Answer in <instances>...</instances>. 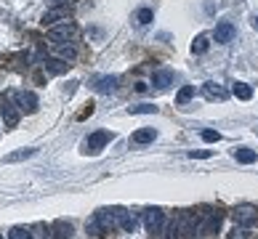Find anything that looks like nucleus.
<instances>
[{
  "mask_svg": "<svg viewBox=\"0 0 258 239\" xmlns=\"http://www.w3.org/2000/svg\"><path fill=\"white\" fill-rule=\"evenodd\" d=\"M120 215H122V207H101L93 213V218L85 223V228H88V234H93V236L109 234L114 226H120Z\"/></svg>",
  "mask_w": 258,
  "mask_h": 239,
  "instance_id": "obj_1",
  "label": "nucleus"
},
{
  "mask_svg": "<svg viewBox=\"0 0 258 239\" xmlns=\"http://www.w3.org/2000/svg\"><path fill=\"white\" fill-rule=\"evenodd\" d=\"M109 141H112V133H109V130H96V133H91V136L83 141V154H91V157L101 154V149L107 146Z\"/></svg>",
  "mask_w": 258,
  "mask_h": 239,
  "instance_id": "obj_2",
  "label": "nucleus"
},
{
  "mask_svg": "<svg viewBox=\"0 0 258 239\" xmlns=\"http://www.w3.org/2000/svg\"><path fill=\"white\" fill-rule=\"evenodd\" d=\"M48 35H51V40H56V43H72L75 35H78V27L64 19V22H59L56 27H51Z\"/></svg>",
  "mask_w": 258,
  "mask_h": 239,
  "instance_id": "obj_3",
  "label": "nucleus"
},
{
  "mask_svg": "<svg viewBox=\"0 0 258 239\" xmlns=\"http://www.w3.org/2000/svg\"><path fill=\"white\" fill-rule=\"evenodd\" d=\"M11 96H14V104H16L22 112H27V114L37 112V96H35L32 91H14Z\"/></svg>",
  "mask_w": 258,
  "mask_h": 239,
  "instance_id": "obj_4",
  "label": "nucleus"
},
{
  "mask_svg": "<svg viewBox=\"0 0 258 239\" xmlns=\"http://www.w3.org/2000/svg\"><path fill=\"white\" fill-rule=\"evenodd\" d=\"M144 226H147V231L149 234H157L162 226H165V215H162V210L160 207H149L144 210Z\"/></svg>",
  "mask_w": 258,
  "mask_h": 239,
  "instance_id": "obj_5",
  "label": "nucleus"
},
{
  "mask_svg": "<svg viewBox=\"0 0 258 239\" xmlns=\"http://www.w3.org/2000/svg\"><path fill=\"white\" fill-rule=\"evenodd\" d=\"M19 109L16 104H11V101H3L0 104V114H3V128L6 130H11V128H16L19 125Z\"/></svg>",
  "mask_w": 258,
  "mask_h": 239,
  "instance_id": "obj_6",
  "label": "nucleus"
},
{
  "mask_svg": "<svg viewBox=\"0 0 258 239\" xmlns=\"http://www.w3.org/2000/svg\"><path fill=\"white\" fill-rule=\"evenodd\" d=\"M234 35H237V30H234V24H232V22H218V24H216L213 37H216V43H218V45H229V43L234 40Z\"/></svg>",
  "mask_w": 258,
  "mask_h": 239,
  "instance_id": "obj_7",
  "label": "nucleus"
},
{
  "mask_svg": "<svg viewBox=\"0 0 258 239\" xmlns=\"http://www.w3.org/2000/svg\"><path fill=\"white\" fill-rule=\"evenodd\" d=\"M232 218H234V223H240V226H250V223H255L258 210L250 207V205H242V207H237L232 213Z\"/></svg>",
  "mask_w": 258,
  "mask_h": 239,
  "instance_id": "obj_8",
  "label": "nucleus"
},
{
  "mask_svg": "<svg viewBox=\"0 0 258 239\" xmlns=\"http://www.w3.org/2000/svg\"><path fill=\"white\" fill-rule=\"evenodd\" d=\"M178 234L181 236L200 234V223H197V215L195 213H184V218H181V223H178Z\"/></svg>",
  "mask_w": 258,
  "mask_h": 239,
  "instance_id": "obj_9",
  "label": "nucleus"
},
{
  "mask_svg": "<svg viewBox=\"0 0 258 239\" xmlns=\"http://www.w3.org/2000/svg\"><path fill=\"white\" fill-rule=\"evenodd\" d=\"M117 77H114V74H104V77H96L93 80V88H96L99 93H114L117 91Z\"/></svg>",
  "mask_w": 258,
  "mask_h": 239,
  "instance_id": "obj_10",
  "label": "nucleus"
},
{
  "mask_svg": "<svg viewBox=\"0 0 258 239\" xmlns=\"http://www.w3.org/2000/svg\"><path fill=\"white\" fill-rule=\"evenodd\" d=\"M64 19H67V8L56 6V8H51V11L43 14V27H53L56 22H64Z\"/></svg>",
  "mask_w": 258,
  "mask_h": 239,
  "instance_id": "obj_11",
  "label": "nucleus"
},
{
  "mask_svg": "<svg viewBox=\"0 0 258 239\" xmlns=\"http://www.w3.org/2000/svg\"><path fill=\"white\" fill-rule=\"evenodd\" d=\"M152 85L160 88V91H165L168 85H173V72L170 69H157L155 74H152Z\"/></svg>",
  "mask_w": 258,
  "mask_h": 239,
  "instance_id": "obj_12",
  "label": "nucleus"
},
{
  "mask_svg": "<svg viewBox=\"0 0 258 239\" xmlns=\"http://www.w3.org/2000/svg\"><path fill=\"white\" fill-rule=\"evenodd\" d=\"M203 93H205V99H210V101H224L226 96H229L218 83H205L203 85Z\"/></svg>",
  "mask_w": 258,
  "mask_h": 239,
  "instance_id": "obj_13",
  "label": "nucleus"
},
{
  "mask_svg": "<svg viewBox=\"0 0 258 239\" xmlns=\"http://www.w3.org/2000/svg\"><path fill=\"white\" fill-rule=\"evenodd\" d=\"M218 226H221V213H208V221L200 226V234L208 236V234H216Z\"/></svg>",
  "mask_w": 258,
  "mask_h": 239,
  "instance_id": "obj_14",
  "label": "nucleus"
},
{
  "mask_svg": "<svg viewBox=\"0 0 258 239\" xmlns=\"http://www.w3.org/2000/svg\"><path fill=\"white\" fill-rule=\"evenodd\" d=\"M155 138H157V130H155V128H141V130H136V133L131 136L133 143H152Z\"/></svg>",
  "mask_w": 258,
  "mask_h": 239,
  "instance_id": "obj_15",
  "label": "nucleus"
},
{
  "mask_svg": "<svg viewBox=\"0 0 258 239\" xmlns=\"http://www.w3.org/2000/svg\"><path fill=\"white\" fill-rule=\"evenodd\" d=\"M56 56H59V59H67V61H72L75 56H78V48H75L72 43H56Z\"/></svg>",
  "mask_w": 258,
  "mask_h": 239,
  "instance_id": "obj_16",
  "label": "nucleus"
},
{
  "mask_svg": "<svg viewBox=\"0 0 258 239\" xmlns=\"http://www.w3.org/2000/svg\"><path fill=\"white\" fill-rule=\"evenodd\" d=\"M234 160L242 162V165H250V162L258 160V154H255L253 149H247V146H240V149H234Z\"/></svg>",
  "mask_w": 258,
  "mask_h": 239,
  "instance_id": "obj_17",
  "label": "nucleus"
},
{
  "mask_svg": "<svg viewBox=\"0 0 258 239\" xmlns=\"http://www.w3.org/2000/svg\"><path fill=\"white\" fill-rule=\"evenodd\" d=\"M136 226H139V218H136V215H131V213H125V210H122V215H120V228H122V231L133 234V231H136Z\"/></svg>",
  "mask_w": 258,
  "mask_h": 239,
  "instance_id": "obj_18",
  "label": "nucleus"
},
{
  "mask_svg": "<svg viewBox=\"0 0 258 239\" xmlns=\"http://www.w3.org/2000/svg\"><path fill=\"white\" fill-rule=\"evenodd\" d=\"M37 154V149H19V151H11V154H6L3 162H22V160H30Z\"/></svg>",
  "mask_w": 258,
  "mask_h": 239,
  "instance_id": "obj_19",
  "label": "nucleus"
},
{
  "mask_svg": "<svg viewBox=\"0 0 258 239\" xmlns=\"http://www.w3.org/2000/svg\"><path fill=\"white\" fill-rule=\"evenodd\" d=\"M53 234H56V239H72V223L70 221H56Z\"/></svg>",
  "mask_w": 258,
  "mask_h": 239,
  "instance_id": "obj_20",
  "label": "nucleus"
},
{
  "mask_svg": "<svg viewBox=\"0 0 258 239\" xmlns=\"http://www.w3.org/2000/svg\"><path fill=\"white\" fill-rule=\"evenodd\" d=\"M232 93L237 96L240 101H250L253 99V88L247 83H234V88H232Z\"/></svg>",
  "mask_w": 258,
  "mask_h": 239,
  "instance_id": "obj_21",
  "label": "nucleus"
},
{
  "mask_svg": "<svg viewBox=\"0 0 258 239\" xmlns=\"http://www.w3.org/2000/svg\"><path fill=\"white\" fill-rule=\"evenodd\" d=\"M208 48H210V37H208V35H197V37H195V43H192V53L203 56Z\"/></svg>",
  "mask_w": 258,
  "mask_h": 239,
  "instance_id": "obj_22",
  "label": "nucleus"
},
{
  "mask_svg": "<svg viewBox=\"0 0 258 239\" xmlns=\"http://www.w3.org/2000/svg\"><path fill=\"white\" fill-rule=\"evenodd\" d=\"M192 96H195V85H184V88L176 93V104H178V107H184L186 101H192Z\"/></svg>",
  "mask_w": 258,
  "mask_h": 239,
  "instance_id": "obj_23",
  "label": "nucleus"
},
{
  "mask_svg": "<svg viewBox=\"0 0 258 239\" xmlns=\"http://www.w3.org/2000/svg\"><path fill=\"white\" fill-rule=\"evenodd\" d=\"M152 19H155V11H152V8H139V11H136V22L141 27H147Z\"/></svg>",
  "mask_w": 258,
  "mask_h": 239,
  "instance_id": "obj_24",
  "label": "nucleus"
},
{
  "mask_svg": "<svg viewBox=\"0 0 258 239\" xmlns=\"http://www.w3.org/2000/svg\"><path fill=\"white\" fill-rule=\"evenodd\" d=\"M45 66H48L51 72H67V69H70V64H64V59H48Z\"/></svg>",
  "mask_w": 258,
  "mask_h": 239,
  "instance_id": "obj_25",
  "label": "nucleus"
},
{
  "mask_svg": "<svg viewBox=\"0 0 258 239\" xmlns=\"http://www.w3.org/2000/svg\"><path fill=\"white\" fill-rule=\"evenodd\" d=\"M157 107L155 104H139V107H131V114H155Z\"/></svg>",
  "mask_w": 258,
  "mask_h": 239,
  "instance_id": "obj_26",
  "label": "nucleus"
},
{
  "mask_svg": "<svg viewBox=\"0 0 258 239\" xmlns=\"http://www.w3.org/2000/svg\"><path fill=\"white\" fill-rule=\"evenodd\" d=\"M11 239H35V236H32V231H30V228H22V226H16V228H11Z\"/></svg>",
  "mask_w": 258,
  "mask_h": 239,
  "instance_id": "obj_27",
  "label": "nucleus"
},
{
  "mask_svg": "<svg viewBox=\"0 0 258 239\" xmlns=\"http://www.w3.org/2000/svg\"><path fill=\"white\" fill-rule=\"evenodd\" d=\"M200 136H203V141H208V143H216L218 138H221V133L218 130H203Z\"/></svg>",
  "mask_w": 258,
  "mask_h": 239,
  "instance_id": "obj_28",
  "label": "nucleus"
},
{
  "mask_svg": "<svg viewBox=\"0 0 258 239\" xmlns=\"http://www.w3.org/2000/svg\"><path fill=\"white\" fill-rule=\"evenodd\" d=\"M189 157H192V160H208V157H213V151H210V149H200V151H189Z\"/></svg>",
  "mask_w": 258,
  "mask_h": 239,
  "instance_id": "obj_29",
  "label": "nucleus"
},
{
  "mask_svg": "<svg viewBox=\"0 0 258 239\" xmlns=\"http://www.w3.org/2000/svg\"><path fill=\"white\" fill-rule=\"evenodd\" d=\"M253 27H255V30H258V14L253 16Z\"/></svg>",
  "mask_w": 258,
  "mask_h": 239,
  "instance_id": "obj_30",
  "label": "nucleus"
},
{
  "mask_svg": "<svg viewBox=\"0 0 258 239\" xmlns=\"http://www.w3.org/2000/svg\"><path fill=\"white\" fill-rule=\"evenodd\" d=\"M53 3H56V6H67V0H53Z\"/></svg>",
  "mask_w": 258,
  "mask_h": 239,
  "instance_id": "obj_31",
  "label": "nucleus"
},
{
  "mask_svg": "<svg viewBox=\"0 0 258 239\" xmlns=\"http://www.w3.org/2000/svg\"><path fill=\"white\" fill-rule=\"evenodd\" d=\"M0 239H3V236H0Z\"/></svg>",
  "mask_w": 258,
  "mask_h": 239,
  "instance_id": "obj_32",
  "label": "nucleus"
}]
</instances>
